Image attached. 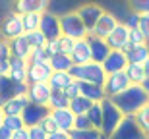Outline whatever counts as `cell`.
Wrapping results in <instances>:
<instances>
[{
	"instance_id": "obj_6",
	"label": "cell",
	"mask_w": 149,
	"mask_h": 139,
	"mask_svg": "<svg viewBox=\"0 0 149 139\" xmlns=\"http://www.w3.org/2000/svg\"><path fill=\"white\" fill-rule=\"evenodd\" d=\"M39 31L47 37V41H56L62 37V27H60V16L54 12L47 10L41 17V27Z\"/></svg>"
},
{
	"instance_id": "obj_51",
	"label": "cell",
	"mask_w": 149,
	"mask_h": 139,
	"mask_svg": "<svg viewBox=\"0 0 149 139\" xmlns=\"http://www.w3.org/2000/svg\"><path fill=\"white\" fill-rule=\"evenodd\" d=\"M0 75H10V62H0Z\"/></svg>"
},
{
	"instance_id": "obj_24",
	"label": "cell",
	"mask_w": 149,
	"mask_h": 139,
	"mask_svg": "<svg viewBox=\"0 0 149 139\" xmlns=\"http://www.w3.org/2000/svg\"><path fill=\"white\" fill-rule=\"evenodd\" d=\"M74 81L76 79L72 77L70 72H52V77H50L49 85L52 87V91H66Z\"/></svg>"
},
{
	"instance_id": "obj_2",
	"label": "cell",
	"mask_w": 149,
	"mask_h": 139,
	"mask_svg": "<svg viewBox=\"0 0 149 139\" xmlns=\"http://www.w3.org/2000/svg\"><path fill=\"white\" fill-rule=\"evenodd\" d=\"M70 73L79 83H93V85H103V87H105V81L109 77L103 64H97V62H89V64H83V66H74Z\"/></svg>"
},
{
	"instance_id": "obj_31",
	"label": "cell",
	"mask_w": 149,
	"mask_h": 139,
	"mask_svg": "<svg viewBox=\"0 0 149 139\" xmlns=\"http://www.w3.org/2000/svg\"><path fill=\"white\" fill-rule=\"evenodd\" d=\"M41 17H43V14H25V16H22L23 31L25 33L39 31V27H41Z\"/></svg>"
},
{
	"instance_id": "obj_25",
	"label": "cell",
	"mask_w": 149,
	"mask_h": 139,
	"mask_svg": "<svg viewBox=\"0 0 149 139\" xmlns=\"http://www.w3.org/2000/svg\"><path fill=\"white\" fill-rule=\"evenodd\" d=\"M14 97H16V83L10 79V75H0V106H4Z\"/></svg>"
},
{
	"instance_id": "obj_42",
	"label": "cell",
	"mask_w": 149,
	"mask_h": 139,
	"mask_svg": "<svg viewBox=\"0 0 149 139\" xmlns=\"http://www.w3.org/2000/svg\"><path fill=\"white\" fill-rule=\"evenodd\" d=\"M74 129H77V131H87V129H93V126H91V122H89L87 114H85V116H76V126H74Z\"/></svg>"
},
{
	"instance_id": "obj_38",
	"label": "cell",
	"mask_w": 149,
	"mask_h": 139,
	"mask_svg": "<svg viewBox=\"0 0 149 139\" xmlns=\"http://www.w3.org/2000/svg\"><path fill=\"white\" fill-rule=\"evenodd\" d=\"M130 45H132V46L147 45V39H145V35L141 33L139 29H130Z\"/></svg>"
},
{
	"instance_id": "obj_37",
	"label": "cell",
	"mask_w": 149,
	"mask_h": 139,
	"mask_svg": "<svg viewBox=\"0 0 149 139\" xmlns=\"http://www.w3.org/2000/svg\"><path fill=\"white\" fill-rule=\"evenodd\" d=\"M136 120H138L139 128L145 131V135H149V104L145 106L143 110H139L138 114H136Z\"/></svg>"
},
{
	"instance_id": "obj_16",
	"label": "cell",
	"mask_w": 149,
	"mask_h": 139,
	"mask_svg": "<svg viewBox=\"0 0 149 139\" xmlns=\"http://www.w3.org/2000/svg\"><path fill=\"white\" fill-rule=\"evenodd\" d=\"M50 116L54 118L56 126L60 131H66V133H72L74 126H76V114H74L70 108H60V110H50Z\"/></svg>"
},
{
	"instance_id": "obj_46",
	"label": "cell",
	"mask_w": 149,
	"mask_h": 139,
	"mask_svg": "<svg viewBox=\"0 0 149 139\" xmlns=\"http://www.w3.org/2000/svg\"><path fill=\"white\" fill-rule=\"evenodd\" d=\"M27 129H29V139H49V133L41 126H33V128H27Z\"/></svg>"
},
{
	"instance_id": "obj_21",
	"label": "cell",
	"mask_w": 149,
	"mask_h": 139,
	"mask_svg": "<svg viewBox=\"0 0 149 139\" xmlns=\"http://www.w3.org/2000/svg\"><path fill=\"white\" fill-rule=\"evenodd\" d=\"M10 48H12V56H14V58H22V60H29V56L33 52L31 45H29L27 39H25V35L10 41Z\"/></svg>"
},
{
	"instance_id": "obj_56",
	"label": "cell",
	"mask_w": 149,
	"mask_h": 139,
	"mask_svg": "<svg viewBox=\"0 0 149 139\" xmlns=\"http://www.w3.org/2000/svg\"><path fill=\"white\" fill-rule=\"evenodd\" d=\"M147 139H149V135H147Z\"/></svg>"
},
{
	"instance_id": "obj_26",
	"label": "cell",
	"mask_w": 149,
	"mask_h": 139,
	"mask_svg": "<svg viewBox=\"0 0 149 139\" xmlns=\"http://www.w3.org/2000/svg\"><path fill=\"white\" fill-rule=\"evenodd\" d=\"M128 62L130 64H138V66H143L145 62L149 60V45H141V46H132L128 50Z\"/></svg>"
},
{
	"instance_id": "obj_44",
	"label": "cell",
	"mask_w": 149,
	"mask_h": 139,
	"mask_svg": "<svg viewBox=\"0 0 149 139\" xmlns=\"http://www.w3.org/2000/svg\"><path fill=\"white\" fill-rule=\"evenodd\" d=\"M132 12L136 14H149V0H138V2H132Z\"/></svg>"
},
{
	"instance_id": "obj_47",
	"label": "cell",
	"mask_w": 149,
	"mask_h": 139,
	"mask_svg": "<svg viewBox=\"0 0 149 139\" xmlns=\"http://www.w3.org/2000/svg\"><path fill=\"white\" fill-rule=\"evenodd\" d=\"M64 93H66V97L70 100H72V99H77V97H81V87H79V81H74V83L70 85L66 91H64Z\"/></svg>"
},
{
	"instance_id": "obj_49",
	"label": "cell",
	"mask_w": 149,
	"mask_h": 139,
	"mask_svg": "<svg viewBox=\"0 0 149 139\" xmlns=\"http://www.w3.org/2000/svg\"><path fill=\"white\" fill-rule=\"evenodd\" d=\"M12 139H29V129L23 128V129H19V131H16V133L12 135Z\"/></svg>"
},
{
	"instance_id": "obj_22",
	"label": "cell",
	"mask_w": 149,
	"mask_h": 139,
	"mask_svg": "<svg viewBox=\"0 0 149 139\" xmlns=\"http://www.w3.org/2000/svg\"><path fill=\"white\" fill-rule=\"evenodd\" d=\"M81 87V97L89 99L93 104L97 102H103L107 99V93H105V87L103 85H93V83H79Z\"/></svg>"
},
{
	"instance_id": "obj_10",
	"label": "cell",
	"mask_w": 149,
	"mask_h": 139,
	"mask_svg": "<svg viewBox=\"0 0 149 139\" xmlns=\"http://www.w3.org/2000/svg\"><path fill=\"white\" fill-rule=\"evenodd\" d=\"M107 43H109L111 50H122V52L128 54V50L132 48V45H130V29L126 27V23H122V21L118 23V27L109 35Z\"/></svg>"
},
{
	"instance_id": "obj_35",
	"label": "cell",
	"mask_w": 149,
	"mask_h": 139,
	"mask_svg": "<svg viewBox=\"0 0 149 139\" xmlns=\"http://www.w3.org/2000/svg\"><path fill=\"white\" fill-rule=\"evenodd\" d=\"M70 137L72 139H107L101 129H95V128L87 129V131H77V129H74L72 133H70Z\"/></svg>"
},
{
	"instance_id": "obj_20",
	"label": "cell",
	"mask_w": 149,
	"mask_h": 139,
	"mask_svg": "<svg viewBox=\"0 0 149 139\" xmlns=\"http://www.w3.org/2000/svg\"><path fill=\"white\" fill-rule=\"evenodd\" d=\"M72 60H74V66H83V64L93 62L91 60V46H89L87 39L76 41V48L72 52Z\"/></svg>"
},
{
	"instance_id": "obj_1",
	"label": "cell",
	"mask_w": 149,
	"mask_h": 139,
	"mask_svg": "<svg viewBox=\"0 0 149 139\" xmlns=\"http://www.w3.org/2000/svg\"><path fill=\"white\" fill-rule=\"evenodd\" d=\"M111 100L118 106V110L124 116H136L139 110H143L149 104V95L145 93L141 85H132L130 89H126L124 93H120L118 97H114Z\"/></svg>"
},
{
	"instance_id": "obj_23",
	"label": "cell",
	"mask_w": 149,
	"mask_h": 139,
	"mask_svg": "<svg viewBox=\"0 0 149 139\" xmlns=\"http://www.w3.org/2000/svg\"><path fill=\"white\" fill-rule=\"evenodd\" d=\"M29 104H31V102H29L27 97H14V99H10L2 108H4L6 116H22L23 110H25Z\"/></svg>"
},
{
	"instance_id": "obj_55",
	"label": "cell",
	"mask_w": 149,
	"mask_h": 139,
	"mask_svg": "<svg viewBox=\"0 0 149 139\" xmlns=\"http://www.w3.org/2000/svg\"><path fill=\"white\" fill-rule=\"evenodd\" d=\"M143 68H145V73H147V77H149V60L143 64Z\"/></svg>"
},
{
	"instance_id": "obj_48",
	"label": "cell",
	"mask_w": 149,
	"mask_h": 139,
	"mask_svg": "<svg viewBox=\"0 0 149 139\" xmlns=\"http://www.w3.org/2000/svg\"><path fill=\"white\" fill-rule=\"evenodd\" d=\"M45 48H47V52H49L50 58H52V56H56V54H62V50H60V39H56V41H49Z\"/></svg>"
},
{
	"instance_id": "obj_36",
	"label": "cell",
	"mask_w": 149,
	"mask_h": 139,
	"mask_svg": "<svg viewBox=\"0 0 149 139\" xmlns=\"http://www.w3.org/2000/svg\"><path fill=\"white\" fill-rule=\"evenodd\" d=\"M4 126L10 129L12 133H16V131H19V129L25 128V122H23L22 116H6L4 118Z\"/></svg>"
},
{
	"instance_id": "obj_27",
	"label": "cell",
	"mask_w": 149,
	"mask_h": 139,
	"mask_svg": "<svg viewBox=\"0 0 149 139\" xmlns=\"http://www.w3.org/2000/svg\"><path fill=\"white\" fill-rule=\"evenodd\" d=\"M49 64H50V68H52V72H72V68H74L72 56H68V54L52 56L49 60Z\"/></svg>"
},
{
	"instance_id": "obj_8",
	"label": "cell",
	"mask_w": 149,
	"mask_h": 139,
	"mask_svg": "<svg viewBox=\"0 0 149 139\" xmlns=\"http://www.w3.org/2000/svg\"><path fill=\"white\" fill-rule=\"evenodd\" d=\"M132 87V81L128 79L126 72H120V73H111L105 81V93H107V99H114L118 97L120 93H124L126 89Z\"/></svg>"
},
{
	"instance_id": "obj_54",
	"label": "cell",
	"mask_w": 149,
	"mask_h": 139,
	"mask_svg": "<svg viewBox=\"0 0 149 139\" xmlns=\"http://www.w3.org/2000/svg\"><path fill=\"white\" fill-rule=\"evenodd\" d=\"M4 118H6V114H4V108H2V106H0V126H2V124H4Z\"/></svg>"
},
{
	"instance_id": "obj_12",
	"label": "cell",
	"mask_w": 149,
	"mask_h": 139,
	"mask_svg": "<svg viewBox=\"0 0 149 139\" xmlns=\"http://www.w3.org/2000/svg\"><path fill=\"white\" fill-rule=\"evenodd\" d=\"M52 97V87L49 83H31L29 85L27 99L31 104L37 106H49V100Z\"/></svg>"
},
{
	"instance_id": "obj_30",
	"label": "cell",
	"mask_w": 149,
	"mask_h": 139,
	"mask_svg": "<svg viewBox=\"0 0 149 139\" xmlns=\"http://www.w3.org/2000/svg\"><path fill=\"white\" fill-rule=\"evenodd\" d=\"M50 110H60V108H70V99L64 91H52V97L49 100Z\"/></svg>"
},
{
	"instance_id": "obj_3",
	"label": "cell",
	"mask_w": 149,
	"mask_h": 139,
	"mask_svg": "<svg viewBox=\"0 0 149 139\" xmlns=\"http://www.w3.org/2000/svg\"><path fill=\"white\" fill-rule=\"evenodd\" d=\"M60 27H62V35L64 37H70L74 41L87 39V35H89L85 23L81 21V17L77 16L76 10H70L64 16H60Z\"/></svg>"
},
{
	"instance_id": "obj_41",
	"label": "cell",
	"mask_w": 149,
	"mask_h": 139,
	"mask_svg": "<svg viewBox=\"0 0 149 139\" xmlns=\"http://www.w3.org/2000/svg\"><path fill=\"white\" fill-rule=\"evenodd\" d=\"M12 60V48L10 41L0 39V62H10Z\"/></svg>"
},
{
	"instance_id": "obj_7",
	"label": "cell",
	"mask_w": 149,
	"mask_h": 139,
	"mask_svg": "<svg viewBox=\"0 0 149 139\" xmlns=\"http://www.w3.org/2000/svg\"><path fill=\"white\" fill-rule=\"evenodd\" d=\"M22 35H25L22 16L16 14V12H10V14L2 19V39L14 41V39H17V37H22Z\"/></svg>"
},
{
	"instance_id": "obj_29",
	"label": "cell",
	"mask_w": 149,
	"mask_h": 139,
	"mask_svg": "<svg viewBox=\"0 0 149 139\" xmlns=\"http://www.w3.org/2000/svg\"><path fill=\"white\" fill-rule=\"evenodd\" d=\"M93 102L85 97H77V99H72L70 100V110L76 114V116H85L89 110H91Z\"/></svg>"
},
{
	"instance_id": "obj_28",
	"label": "cell",
	"mask_w": 149,
	"mask_h": 139,
	"mask_svg": "<svg viewBox=\"0 0 149 139\" xmlns=\"http://www.w3.org/2000/svg\"><path fill=\"white\" fill-rule=\"evenodd\" d=\"M126 75H128V79L132 81V85H141L145 79H147L145 68H143V66H138V64H128Z\"/></svg>"
},
{
	"instance_id": "obj_17",
	"label": "cell",
	"mask_w": 149,
	"mask_h": 139,
	"mask_svg": "<svg viewBox=\"0 0 149 139\" xmlns=\"http://www.w3.org/2000/svg\"><path fill=\"white\" fill-rule=\"evenodd\" d=\"M49 2L45 0H19L14 6V12L19 14V16H25V14H45L49 10Z\"/></svg>"
},
{
	"instance_id": "obj_9",
	"label": "cell",
	"mask_w": 149,
	"mask_h": 139,
	"mask_svg": "<svg viewBox=\"0 0 149 139\" xmlns=\"http://www.w3.org/2000/svg\"><path fill=\"white\" fill-rule=\"evenodd\" d=\"M76 12H77V16L81 17V21L85 23L87 31H89V33H93L95 25L99 23L101 16H103L107 10L103 8V6H99V4H83V6H79Z\"/></svg>"
},
{
	"instance_id": "obj_19",
	"label": "cell",
	"mask_w": 149,
	"mask_h": 139,
	"mask_svg": "<svg viewBox=\"0 0 149 139\" xmlns=\"http://www.w3.org/2000/svg\"><path fill=\"white\" fill-rule=\"evenodd\" d=\"M27 70H29L27 60L14 58V56H12V60H10V79L14 83H27Z\"/></svg>"
},
{
	"instance_id": "obj_15",
	"label": "cell",
	"mask_w": 149,
	"mask_h": 139,
	"mask_svg": "<svg viewBox=\"0 0 149 139\" xmlns=\"http://www.w3.org/2000/svg\"><path fill=\"white\" fill-rule=\"evenodd\" d=\"M50 114L49 106H37V104H29L25 110H23L22 118L25 122V128H33V126H39L45 118Z\"/></svg>"
},
{
	"instance_id": "obj_33",
	"label": "cell",
	"mask_w": 149,
	"mask_h": 139,
	"mask_svg": "<svg viewBox=\"0 0 149 139\" xmlns=\"http://www.w3.org/2000/svg\"><path fill=\"white\" fill-rule=\"evenodd\" d=\"M49 60H50V56L47 52V48H35L31 52V56H29L27 64L29 66H39V64H49Z\"/></svg>"
},
{
	"instance_id": "obj_53",
	"label": "cell",
	"mask_w": 149,
	"mask_h": 139,
	"mask_svg": "<svg viewBox=\"0 0 149 139\" xmlns=\"http://www.w3.org/2000/svg\"><path fill=\"white\" fill-rule=\"evenodd\" d=\"M141 87H143V89H145V93H147V95H149V77H147V79H145L143 83H141Z\"/></svg>"
},
{
	"instance_id": "obj_11",
	"label": "cell",
	"mask_w": 149,
	"mask_h": 139,
	"mask_svg": "<svg viewBox=\"0 0 149 139\" xmlns=\"http://www.w3.org/2000/svg\"><path fill=\"white\" fill-rule=\"evenodd\" d=\"M118 23H120V19L116 17V14H112V12H105V14L101 16L99 23L95 25L93 33H89V35H95V37L107 41V39H109V35L118 27Z\"/></svg>"
},
{
	"instance_id": "obj_52",
	"label": "cell",
	"mask_w": 149,
	"mask_h": 139,
	"mask_svg": "<svg viewBox=\"0 0 149 139\" xmlns=\"http://www.w3.org/2000/svg\"><path fill=\"white\" fill-rule=\"evenodd\" d=\"M49 139H72V137H70V133H66V131H56V133L49 135Z\"/></svg>"
},
{
	"instance_id": "obj_34",
	"label": "cell",
	"mask_w": 149,
	"mask_h": 139,
	"mask_svg": "<svg viewBox=\"0 0 149 139\" xmlns=\"http://www.w3.org/2000/svg\"><path fill=\"white\" fill-rule=\"evenodd\" d=\"M25 39H27V43L31 45V48H45L47 46V37H45L41 31H33V33H25Z\"/></svg>"
},
{
	"instance_id": "obj_50",
	"label": "cell",
	"mask_w": 149,
	"mask_h": 139,
	"mask_svg": "<svg viewBox=\"0 0 149 139\" xmlns=\"http://www.w3.org/2000/svg\"><path fill=\"white\" fill-rule=\"evenodd\" d=\"M12 135H14V133H12L10 129L2 124V126H0V139H12Z\"/></svg>"
},
{
	"instance_id": "obj_5",
	"label": "cell",
	"mask_w": 149,
	"mask_h": 139,
	"mask_svg": "<svg viewBox=\"0 0 149 139\" xmlns=\"http://www.w3.org/2000/svg\"><path fill=\"white\" fill-rule=\"evenodd\" d=\"M111 139H147V135H145L143 129L139 128L136 116H124L122 124L111 135Z\"/></svg>"
},
{
	"instance_id": "obj_18",
	"label": "cell",
	"mask_w": 149,
	"mask_h": 139,
	"mask_svg": "<svg viewBox=\"0 0 149 139\" xmlns=\"http://www.w3.org/2000/svg\"><path fill=\"white\" fill-rule=\"evenodd\" d=\"M52 77V68L50 64H39V66H29L27 70V83H49Z\"/></svg>"
},
{
	"instance_id": "obj_13",
	"label": "cell",
	"mask_w": 149,
	"mask_h": 139,
	"mask_svg": "<svg viewBox=\"0 0 149 139\" xmlns=\"http://www.w3.org/2000/svg\"><path fill=\"white\" fill-rule=\"evenodd\" d=\"M128 56L126 52H122V50H112L109 58L103 62V68H105L107 75H111V73H120V72H126L128 68Z\"/></svg>"
},
{
	"instance_id": "obj_40",
	"label": "cell",
	"mask_w": 149,
	"mask_h": 139,
	"mask_svg": "<svg viewBox=\"0 0 149 139\" xmlns=\"http://www.w3.org/2000/svg\"><path fill=\"white\" fill-rule=\"evenodd\" d=\"M39 126H41V128H43V129H45V131H47L49 135L56 133V131H60V129H58V126H56V122H54V118L50 116V114H49L47 118H45V120H43L41 124H39Z\"/></svg>"
},
{
	"instance_id": "obj_39",
	"label": "cell",
	"mask_w": 149,
	"mask_h": 139,
	"mask_svg": "<svg viewBox=\"0 0 149 139\" xmlns=\"http://www.w3.org/2000/svg\"><path fill=\"white\" fill-rule=\"evenodd\" d=\"M74 48H76V41L70 39V37H64V35H62V37H60V50H62V54L72 56Z\"/></svg>"
},
{
	"instance_id": "obj_32",
	"label": "cell",
	"mask_w": 149,
	"mask_h": 139,
	"mask_svg": "<svg viewBox=\"0 0 149 139\" xmlns=\"http://www.w3.org/2000/svg\"><path fill=\"white\" fill-rule=\"evenodd\" d=\"M87 118H89V122H91V126L95 129L103 128V106H101V102L91 106V110L87 112Z\"/></svg>"
},
{
	"instance_id": "obj_45",
	"label": "cell",
	"mask_w": 149,
	"mask_h": 139,
	"mask_svg": "<svg viewBox=\"0 0 149 139\" xmlns=\"http://www.w3.org/2000/svg\"><path fill=\"white\" fill-rule=\"evenodd\" d=\"M138 29L145 35L147 45H149V14H141V16H139V27Z\"/></svg>"
},
{
	"instance_id": "obj_4",
	"label": "cell",
	"mask_w": 149,
	"mask_h": 139,
	"mask_svg": "<svg viewBox=\"0 0 149 139\" xmlns=\"http://www.w3.org/2000/svg\"><path fill=\"white\" fill-rule=\"evenodd\" d=\"M101 106H103V128H101V131L107 139H111V135L118 129V126L124 120V114L118 110V106L111 99H105L101 102Z\"/></svg>"
},
{
	"instance_id": "obj_14",
	"label": "cell",
	"mask_w": 149,
	"mask_h": 139,
	"mask_svg": "<svg viewBox=\"0 0 149 139\" xmlns=\"http://www.w3.org/2000/svg\"><path fill=\"white\" fill-rule=\"evenodd\" d=\"M87 41H89V46H91V60L97 62V64H103L109 58V54L112 52L109 43L105 39L95 37V35H87Z\"/></svg>"
},
{
	"instance_id": "obj_43",
	"label": "cell",
	"mask_w": 149,
	"mask_h": 139,
	"mask_svg": "<svg viewBox=\"0 0 149 139\" xmlns=\"http://www.w3.org/2000/svg\"><path fill=\"white\" fill-rule=\"evenodd\" d=\"M122 23H126L128 29H138L139 27V14H136V12H130L124 19H122Z\"/></svg>"
}]
</instances>
